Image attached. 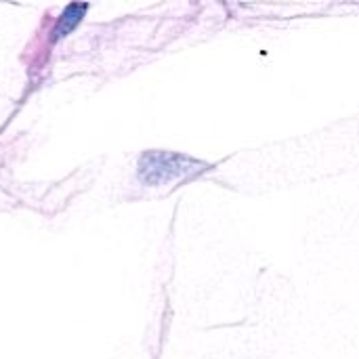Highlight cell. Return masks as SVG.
Here are the masks:
<instances>
[{
  "label": "cell",
  "instance_id": "obj_1",
  "mask_svg": "<svg viewBox=\"0 0 359 359\" xmlns=\"http://www.w3.org/2000/svg\"><path fill=\"white\" fill-rule=\"evenodd\" d=\"M206 166L172 151H147L139 160V179L145 185H162L181 179L191 172H200Z\"/></svg>",
  "mask_w": 359,
  "mask_h": 359
},
{
  "label": "cell",
  "instance_id": "obj_2",
  "mask_svg": "<svg viewBox=\"0 0 359 359\" xmlns=\"http://www.w3.org/2000/svg\"><path fill=\"white\" fill-rule=\"evenodd\" d=\"M86 11H88V4H86V2H72V4H67V6L63 8L61 17L57 19L55 27H53V42H57V40L69 36V34L78 27V23L84 19Z\"/></svg>",
  "mask_w": 359,
  "mask_h": 359
}]
</instances>
